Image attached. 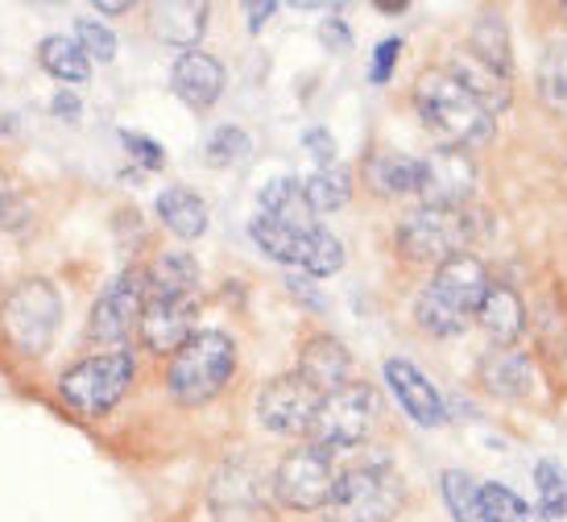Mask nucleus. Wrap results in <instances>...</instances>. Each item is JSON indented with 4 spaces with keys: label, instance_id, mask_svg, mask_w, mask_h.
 Here are the masks:
<instances>
[{
    "label": "nucleus",
    "instance_id": "nucleus-13",
    "mask_svg": "<svg viewBox=\"0 0 567 522\" xmlns=\"http://www.w3.org/2000/svg\"><path fill=\"white\" fill-rule=\"evenodd\" d=\"M142 340L150 352H178L195 336V295L190 299H158V295H145L142 307Z\"/></svg>",
    "mask_w": 567,
    "mask_h": 522
},
{
    "label": "nucleus",
    "instance_id": "nucleus-8",
    "mask_svg": "<svg viewBox=\"0 0 567 522\" xmlns=\"http://www.w3.org/2000/svg\"><path fill=\"white\" fill-rule=\"evenodd\" d=\"M373 407H378L373 390L357 386V381H348L340 390L323 395L319 398L316 423H311L316 448L328 452V448H352V443H361L369 423H373Z\"/></svg>",
    "mask_w": 567,
    "mask_h": 522
},
{
    "label": "nucleus",
    "instance_id": "nucleus-1",
    "mask_svg": "<svg viewBox=\"0 0 567 522\" xmlns=\"http://www.w3.org/2000/svg\"><path fill=\"white\" fill-rule=\"evenodd\" d=\"M488 286H493L488 269L473 254L447 257L431 274V283L423 286V295L414 303L419 328L431 336H460L468 328V319L481 311V299H485Z\"/></svg>",
    "mask_w": 567,
    "mask_h": 522
},
{
    "label": "nucleus",
    "instance_id": "nucleus-26",
    "mask_svg": "<svg viewBox=\"0 0 567 522\" xmlns=\"http://www.w3.org/2000/svg\"><path fill=\"white\" fill-rule=\"evenodd\" d=\"M369 178L385 195H406V191H419V162L406 154H378L369 162Z\"/></svg>",
    "mask_w": 567,
    "mask_h": 522
},
{
    "label": "nucleus",
    "instance_id": "nucleus-24",
    "mask_svg": "<svg viewBox=\"0 0 567 522\" xmlns=\"http://www.w3.org/2000/svg\"><path fill=\"white\" fill-rule=\"evenodd\" d=\"M38 63L47 66L50 75H54V80H63V83H87V75H92L87 54H83L71 38H63V33H50V38L38 42Z\"/></svg>",
    "mask_w": 567,
    "mask_h": 522
},
{
    "label": "nucleus",
    "instance_id": "nucleus-34",
    "mask_svg": "<svg viewBox=\"0 0 567 522\" xmlns=\"http://www.w3.org/2000/svg\"><path fill=\"white\" fill-rule=\"evenodd\" d=\"M398 50H402V42H398V38H385V42L378 47V59H373V71H369V75H373V83L390 80V66H394Z\"/></svg>",
    "mask_w": 567,
    "mask_h": 522
},
{
    "label": "nucleus",
    "instance_id": "nucleus-2",
    "mask_svg": "<svg viewBox=\"0 0 567 522\" xmlns=\"http://www.w3.org/2000/svg\"><path fill=\"white\" fill-rule=\"evenodd\" d=\"M414 109L423 125L443 137V145L464 150L473 142H485L493 133V116L473 100V92L452 75V71H426L414 88Z\"/></svg>",
    "mask_w": 567,
    "mask_h": 522
},
{
    "label": "nucleus",
    "instance_id": "nucleus-18",
    "mask_svg": "<svg viewBox=\"0 0 567 522\" xmlns=\"http://www.w3.org/2000/svg\"><path fill=\"white\" fill-rule=\"evenodd\" d=\"M476 319H481V328H485L497 345H514L522 336V328H526V311H522V299L509 290V286L493 283L485 290V299H481V311H476Z\"/></svg>",
    "mask_w": 567,
    "mask_h": 522
},
{
    "label": "nucleus",
    "instance_id": "nucleus-10",
    "mask_svg": "<svg viewBox=\"0 0 567 522\" xmlns=\"http://www.w3.org/2000/svg\"><path fill=\"white\" fill-rule=\"evenodd\" d=\"M142 307H145V269H125V274L95 299L87 336L100 340V345H121V340L133 332V324L142 319Z\"/></svg>",
    "mask_w": 567,
    "mask_h": 522
},
{
    "label": "nucleus",
    "instance_id": "nucleus-12",
    "mask_svg": "<svg viewBox=\"0 0 567 522\" xmlns=\"http://www.w3.org/2000/svg\"><path fill=\"white\" fill-rule=\"evenodd\" d=\"M476 166L464 150L443 145L431 158L419 162V195L426 207H460L473 195Z\"/></svg>",
    "mask_w": 567,
    "mask_h": 522
},
{
    "label": "nucleus",
    "instance_id": "nucleus-27",
    "mask_svg": "<svg viewBox=\"0 0 567 522\" xmlns=\"http://www.w3.org/2000/svg\"><path fill=\"white\" fill-rule=\"evenodd\" d=\"M476 510L481 522H526L530 506L522 502L518 493H509L505 485H476Z\"/></svg>",
    "mask_w": 567,
    "mask_h": 522
},
{
    "label": "nucleus",
    "instance_id": "nucleus-40",
    "mask_svg": "<svg viewBox=\"0 0 567 522\" xmlns=\"http://www.w3.org/2000/svg\"><path fill=\"white\" fill-rule=\"evenodd\" d=\"M4 199H9V187H4V178H0V216H4Z\"/></svg>",
    "mask_w": 567,
    "mask_h": 522
},
{
    "label": "nucleus",
    "instance_id": "nucleus-25",
    "mask_svg": "<svg viewBox=\"0 0 567 522\" xmlns=\"http://www.w3.org/2000/svg\"><path fill=\"white\" fill-rule=\"evenodd\" d=\"M302 195H307V204L311 212H336V207L348 204V195H352V174L344 166H319L307 183H302Z\"/></svg>",
    "mask_w": 567,
    "mask_h": 522
},
{
    "label": "nucleus",
    "instance_id": "nucleus-23",
    "mask_svg": "<svg viewBox=\"0 0 567 522\" xmlns=\"http://www.w3.org/2000/svg\"><path fill=\"white\" fill-rule=\"evenodd\" d=\"M252 240H257V249L274 262H286V266H307V257H311V245H316V233L311 237H302V233H290L282 224L266 221V216H252L249 224Z\"/></svg>",
    "mask_w": 567,
    "mask_h": 522
},
{
    "label": "nucleus",
    "instance_id": "nucleus-33",
    "mask_svg": "<svg viewBox=\"0 0 567 522\" xmlns=\"http://www.w3.org/2000/svg\"><path fill=\"white\" fill-rule=\"evenodd\" d=\"M125 145L128 154L142 162L145 171H162L166 166V154H162V145H154L150 137H137V133H125Z\"/></svg>",
    "mask_w": 567,
    "mask_h": 522
},
{
    "label": "nucleus",
    "instance_id": "nucleus-6",
    "mask_svg": "<svg viewBox=\"0 0 567 522\" xmlns=\"http://www.w3.org/2000/svg\"><path fill=\"white\" fill-rule=\"evenodd\" d=\"M473 240V221L464 216V207H414L402 228H398V249L410 262H447L460 257L464 245Z\"/></svg>",
    "mask_w": 567,
    "mask_h": 522
},
{
    "label": "nucleus",
    "instance_id": "nucleus-38",
    "mask_svg": "<svg viewBox=\"0 0 567 522\" xmlns=\"http://www.w3.org/2000/svg\"><path fill=\"white\" fill-rule=\"evenodd\" d=\"M245 13H249V30L257 33V30H261V25L269 21V17H274V4H269V0H266V4H249Z\"/></svg>",
    "mask_w": 567,
    "mask_h": 522
},
{
    "label": "nucleus",
    "instance_id": "nucleus-29",
    "mask_svg": "<svg viewBox=\"0 0 567 522\" xmlns=\"http://www.w3.org/2000/svg\"><path fill=\"white\" fill-rule=\"evenodd\" d=\"M535 485H538V514L543 519H564L567 514V469L543 460L535 469Z\"/></svg>",
    "mask_w": 567,
    "mask_h": 522
},
{
    "label": "nucleus",
    "instance_id": "nucleus-28",
    "mask_svg": "<svg viewBox=\"0 0 567 522\" xmlns=\"http://www.w3.org/2000/svg\"><path fill=\"white\" fill-rule=\"evenodd\" d=\"M538 92L555 112H567V42H555L538 66Z\"/></svg>",
    "mask_w": 567,
    "mask_h": 522
},
{
    "label": "nucleus",
    "instance_id": "nucleus-5",
    "mask_svg": "<svg viewBox=\"0 0 567 522\" xmlns=\"http://www.w3.org/2000/svg\"><path fill=\"white\" fill-rule=\"evenodd\" d=\"M133 378H137V365L128 352H100V357H87L75 369H66L63 381H59V395L71 411L95 419V414L112 411L125 398Z\"/></svg>",
    "mask_w": 567,
    "mask_h": 522
},
{
    "label": "nucleus",
    "instance_id": "nucleus-19",
    "mask_svg": "<svg viewBox=\"0 0 567 522\" xmlns=\"http://www.w3.org/2000/svg\"><path fill=\"white\" fill-rule=\"evenodd\" d=\"M481 381H485L488 395L497 398H522L535 381L530 361L514 352V348H493L485 361H481Z\"/></svg>",
    "mask_w": 567,
    "mask_h": 522
},
{
    "label": "nucleus",
    "instance_id": "nucleus-20",
    "mask_svg": "<svg viewBox=\"0 0 567 522\" xmlns=\"http://www.w3.org/2000/svg\"><path fill=\"white\" fill-rule=\"evenodd\" d=\"M154 30H158L162 42L190 50L207 30V4H195V0L154 4Z\"/></svg>",
    "mask_w": 567,
    "mask_h": 522
},
{
    "label": "nucleus",
    "instance_id": "nucleus-37",
    "mask_svg": "<svg viewBox=\"0 0 567 522\" xmlns=\"http://www.w3.org/2000/svg\"><path fill=\"white\" fill-rule=\"evenodd\" d=\"M50 109H54V116H59V121H80V100H75V95L71 92H59L54 95V104H50Z\"/></svg>",
    "mask_w": 567,
    "mask_h": 522
},
{
    "label": "nucleus",
    "instance_id": "nucleus-16",
    "mask_svg": "<svg viewBox=\"0 0 567 522\" xmlns=\"http://www.w3.org/2000/svg\"><path fill=\"white\" fill-rule=\"evenodd\" d=\"M348 369H352V361H348V352L340 340H331V336H311V340L302 345L299 378L307 381L319 398L331 395V390H340V386H348Z\"/></svg>",
    "mask_w": 567,
    "mask_h": 522
},
{
    "label": "nucleus",
    "instance_id": "nucleus-21",
    "mask_svg": "<svg viewBox=\"0 0 567 522\" xmlns=\"http://www.w3.org/2000/svg\"><path fill=\"white\" fill-rule=\"evenodd\" d=\"M199 286V266L190 254H162L154 266L145 269V295L158 299H190Z\"/></svg>",
    "mask_w": 567,
    "mask_h": 522
},
{
    "label": "nucleus",
    "instance_id": "nucleus-7",
    "mask_svg": "<svg viewBox=\"0 0 567 522\" xmlns=\"http://www.w3.org/2000/svg\"><path fill=\"white\" fill-rule=\"evenodd\" d=\"M402 490L398 477L385 469H348L336 477V490L328 498L331 522H390L394 519Z\"/></svg>",
    "mask_w": 567,
    "mask_h": 522
},
{
    "label": "nucleus",
    "instance_id": "nucleus-32",
    "mask_svg": "<svg viewBox=\"0 0 567 522\" xmlns=\"http://www.w3.org/2000/svg\"><path fill=\"white\" fill-rule=\"evenodd\" d=\"M249 154V137H245V129H216L212 133V142H207V162L212 166H233Z\"/></svg>",
    "mask_w": 567,
    "mask_h": 522
},
{
    "label": "nucleus",
    "instance_id": "nucleus-22",
    "mask_svg": "<svg viewBox=\"0 0 567 522\" xmlns=\"http://www.w3.org/2000/svg\"><path fill=\"white\" fill-rule=\"evenodd\" d=\"M158 216L174 237L195 240L207 233V204L190 187H166L158 195Z\"/></svg>",
    "mask_w": 567,
    "mask_h": 522
},
{
    "label": "nucleus",
    "instance_id": "nucleus-15",
    "mask_svg": "<svg viewBox=\"0 0 567 522\" xmlns=\"http://www.w3.org/2000/svg\"><path fill=\"white\" fill-rule=\"evenodd\" d=\"M171 88L174 95L190 104V109H212L224 92V66L204 54V50H187L171 71Z\"/></svg>",
    "mask_w": 567,
    "mask_h": 522
},
{
    "label": "nucleus",
    "instance_id": "nucleus-9",
    "mask_svg": "<svg viewBox=\"0 0 567 522\" xmlns=\"http://www.w3.org/2000/svg\"><path fill=\"white\" fill-rule=\"evenodd\" d=\"M331 490H336V473H331V457L323 448H299L278 464L274 473V493L282 498L290 510H319L328 506Z\"/></svg>",
    "mask_w": 567,
    "mask_h": 522
},
{
    "label": "nucleus",
    "instance_id": "nucleus-4",
    "mask_svg": "<svg viewBox=\"0 0 567 522\" xmlns=\"http://www.w3.org/2000/svg\"><path fill=\"white\" fill-rule=\"evenodd\" d=\"M59 316H63V299L47 278H30L9 290L4 299V336L21 357H42L59 332Z\"/></svg>",
    "mask_w": 567,
    "mask_h": 522
},
{
    "label": "nucleus",
    "instance_id": "nucleus-36",
    "mask_svg": "<svg viewBox=\"0 0 567 522\" xmlns=\"http://www.w3.org/2000/svg\"><path fill=\"white\" fill-rule=\"evenodd\" d=\"M319 38H323V42H328L331 50H348V47H352V33H348L344 21H323Z\"/></svg>",
    "mask_w": 567,
    "mask_h": 522
},
{
    "label": "nucleus",
    "instance_id": "nucleus-11",
    "mask_svg": "<svg viewBox=\"0 0 567 522\" xmlns=\"http://www.w3.org/2000/svg\"><path fill=\"white\" fill-rule=\"evenodd\" d=\"M316 411H319V395L299 378V373L269 381L266 390H261V398H257V419H261V428L278 431V436H302V431H311Z\"/></svg>",
    "mask_w": 567,
    "mask_h": 522
},
{
    "label": "nucleus",
    "instance_id": "nucleus-35",
    "mask_svg": "<svg viewBox=\"0 0 567 522\" xmlns=\"http://www.w3.org/2000/svg\"><path fill=\"white\" fill-rule=\"evenodd\" d=\"M302 145H307V150H311V154H316L323 166H336V142H331L323 129H311V133L302 137Z\"/></svg>",
    "mask_w": 567,
    "mask_h": 522
},
{
    "label": "nucleus",
    "instance_id": "nucleus-17",
    "mask_svg": "<svg viewBox=\"0 0 567 522\" xmlns=\"http://www.w3.org/2000/svg\"><path fill=\"white\" fill-rule=\"evenodd\" d=\"M261 216L290 228V233H302V237L319 233L316 212H311L307 195H302V183H295V178H274V183L261 191Z\"/></svg>",
    "mask_w": 567,
    "mask_h": 522
},
{
    "label": "nucleus",
    "instance_id": "nucleus-31",
    "mask_svg": "<svg viewBox=\"0 0 567 522\" xmlns=\"http://www.w3.org/2000/svg\"><path fill=\"white\" fill-rule=\"evenodd\" d=\"M75 47H80L87 59L112 63V59H116V33H112L109 25H100V21L80 17V21H75Z\"/></svg>",
    "mask_w": 567,
    "mask_h": 522
},
{
    "label": "nucleus",
    "instance_id": "nucleus-3",
    "mask_svg": "<svg viewBox=\"0 0 567 522\" xmlns=\"http://www.w3.org/2000/svg\"><path fill=\"white\" fill-rule=\"evenodd\" d=\"M237 369V345L224 332H195L171 361V395L183 407H199L224 390V381Z\"/></svg>",
    "mask_w": 567,
    "mask_h": 522
},
{
    "label": "nucleus",
    "instance_id": "nucleus-30",
    "mask_svg": "<svg viewBox=\"0 0 567 522\" xmlns=\"http://www.w3.org/2000/svg\"><path fill=\"white\" fill-rule=\"evenodd\" d=\"M443 502L452 510L456 522H481V510H476V481L460 469H447L443 473Z\"/></svg>",
    "mask_w": 567,
    "mask_h": 522
},
{
    "label": "nucleus",
    "instance_id": "nucleus-41",
    "mask_svg": "<svg viewBox=\"0 0 567 522\" xmlns=\"http://www.w3.org/2000/svg\"><path fill=\"white\" fill-rule=\"evenodd\" d=\"M564 13H567V4H564Z\"/></svg>",
    "mask_w": 567,
    "mask_h": 522
},
{
    "label": "nucleus",
    "instance_id": "nucleus-39",
    "mask_svg": "<svg viewBox=\"0 0 567 522\" xmlns=\"http://www.w3.org/2000/svg\"><path fill=\"white\" fill-rule=\"evenodd\" d=\"M100 13H109V17H116V13H128V4H100Z\"/></svg>",
    "mask_w": 567,
    "mask_h": 522
},
{
    "label": "nucleus",
    "instance_id": "nucleus-14",
    "mask_svg": "<svg viewBox=\"0 0 567 522\" xmlns=\"http://www.w3.org/2000/svg\"><path fill=\"white\" fill-rule=\"evenodd\" d=\"M385 381L394 390L398 407L419 423V428H440L443 423V398L431 381L410 361H385Z\"/></svg>",
    "mask_w": 567,
    "mask_h": 522
}]
</instances>
